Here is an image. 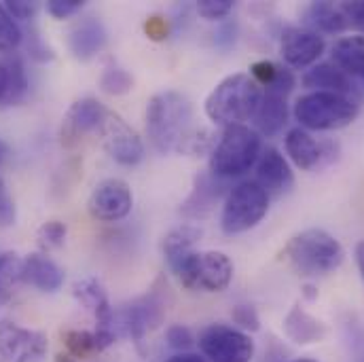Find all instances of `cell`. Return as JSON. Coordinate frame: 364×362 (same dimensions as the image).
<instances>
[{"label": "cell", "instance_id": "cell-1", "mask_svg": "<svg viewBox=\"0 0 364 362\" xmlns=\"http://www.w3.org/2000/svg\"><path fill=\"white\" fill-rule=\"evenodd\" d=\"M195 132L193 104L184 93L166 90L149 100L146 136L157 153H184Z\"/></svg>", "mask_w": 364, "mask_h": 362}, {"label": "cell", "instance_id": "cell-2", "mask_svg": "<svg viewBox=\"0 0 364 362\" xmlns=\"http://www.w3.org/2000/svg\"><path fill=\"white\" fill-rule=\"evenodd\" d=\"M263 100V87L246 73L225 77L205 97V115L223 127L252 121Z\"/></svg>", "mask_w": 364, "mask_h": 362}, {"label": "cell", "instance_id": "cell-3", "mask_svg": "<svg viewBox=\"0 0 364 362\" xmlns=\"http://www.w3.org/2000/svg\"><path fill=\"white\" fill-rule=\"evenodd\" d=\"M282 257L299 275L316 277L339 270L346 259V250L328 231L305 229L288 240Z\"/></svg>", "mask_w": 364, "mask_h": 362}, {"label": "cell", "instance_id": "cell-4", "mask_svg": "<svg viewBox=\"0 0 364 362\" xmlns=\"http://www.w3.org/2000/svg\"><path fill=\"white\" fill-rule=\"evenodd\" d=\"M263 153L261 136L248 125L225 127L218 144L210 153V172L223 181L244 176L257 166Z\"/></svg>", "mask_w": 364, "mask_h": 362}, {"label": "cell", "instance_id": "cell-5", "mask_svg": "<svg viewBox=\"0 0 364 362\" xmlns=\"http://www.w3.org/2000/svg\"><path fill=\"white\" fill-rule=\"evenodd\" d=\"M356 117H358V104L352 97L339 93L311 91L294 102V119L303 129H314V132L343 129L352 125Z\"/></svg>", "mask_w": 364, "mask_h": 362}, {"label": "cell", "instance_id": "cell-6", "mask_svg": "<svg viewBox=\"0 0 364 362\" xmlns=\"http://www.w3.org/2000/svg\"><path fill=\"white\" fill-rule=\"evenodd\" d=\"M269 210V195L257 181L235 184L223 203L220 227L227 235H237L255 229Z\"/></svg>", "mask_w": 364, "mask_h": 362}, {"label": "cell", "instance_id": "cell-7", "mask_svg": "<svg viewBox=\"0 0 364 362\" xmlns=\"http://www.w3.org/2000/svg\"><path fill=\"white\" fill-rule=\"evenodd\" d=\"M174 273L188 290L223 292L233 280V263L225 252L218 250L193 252Z\"/></svg>", "mask_w": 364, "mask_h": 362}, {"label": "cell", "instance_id": "cell-8", "mask_svg": "<svg viewBox=\"0 0 364 362\" xmlns=\"http://www.w3.org/2000/svg\"><path fill=\"white\" fill-rule=\"evenodd\" d=\"M166 288H159V282L138 301L114 312V331L119 337H127L136 344L144 339V335L157 329L166 318Z\"/></svg>", "mask_w": 364, "mask_h": 362}, {"label": "cell", "instance_id": "cell-9", "mask_svg": "<svg viewBox=\"0 0 364 362\" xmlns=\"http://www.w3.org/2000/svg\"><path fill=\"white\" fill-rule=\"evenodd\" d=\"M197 344L203 356L212 362H250L255 356L252 337L227 324H212L203 329Z\"/></svg>", "mask_w": 364, "mask_h": 362}, {"label": "cell", "instance_id": "cell-10", "mask_svg": "<svg viewBox=\"0 0 364 362\" xmlns=\"http://www.w3.org/2000/svg\"><path fill=\"white\" fill-rule=\"evenodd\" d=\"M97 136L106 149V153L121 166H136L144 157V144L140 136L112 110H106Z\"/></svg>", "mask_w": 364, "mask_h": 362}, {"label": "cell", "instance_id": "cell-11", "mask_svg": "<svg viewBox=\"0 0 364 362\" xmlns=\"http://www.w3.org/2000/svg\"><path fill=\"white\" fill-rule=\"evenodd\" d=\"M47 335L15 322H0V362H43L47 358Z\"/></svg>", "mask_w": 364, "mask_h": 362}, {"label": "cell", "instance_id": "cell-12", "mask_svg": "<svg viewBox=\"0 0 364 362\" xmlns=\"http://www.w3.org/2000/svg\"><path fill=\"white\" fill-rule=\"evenodd\" d=\"M134 195L129 184L121 179H106L93 186L87 201L90 214L102 223H117L132 212Z\"/></svg>", "mask_w": 364, "mask_h": 362}, {"label": "cell", "instance_id": "cell-13", "mask_svg": "<svg viewBox=\"0 0 364 362\" xmlns=\"http://www.w3.org/2000/svg\"><path fill=\"white\" fill-rule=\"evenodd\" d=\"M284 144H286V153L292 159V164L305 172H311V170L333 164L337 159V151H339V147L333 142H318L303 127H292L286 134Z\"/></svg>", "mask_w": 364, "mask_h": 362}, {"label": "cell", "instance_id": "cell-14", "mask_svg": "<svg viewBox=\"0 0 364 362\" xmlns=\"http://www.w3.org/2000/svg\"><path fill=\"white\" fill-rule=\"evenodd\" d=\"M106 106L102 102H97L95 97H83L77 100L64 115L62 119V129H60V142L66 149H75L85 134L97 132L104 115H106Z\"/></svg>", "mask_w": 364, "mask_h": 362}, {"label": "cell", "instance_id": "cell-15", "mask_svg": "<svg viewBox=\"0 0 364 362\" xmlns=\"http://www.w3.org/2000/svg\"><path fill=\"white\" fill-rule=\"evenodd\" d=\"M324 36L307 28H288L279 41V53L292 68H307L324 53Z\"/></svg>", "mask_w": 364, "mask_h": 362}, {"label": "cell", "instance_id": "cell-16", "mask_svg": "<svg viewBox=\"0 0 364 362\" xmlns=\"http://www.w3.org/2000/svg\"><path fill=\"white\" fill-rule=\"evenodd\" d=\"M225 182L223 179L214 176L212 172H201L195 176L193 181V188H191V195L182 201V216L186 218H203L208 216L216 201L225 195Z\"/></svg>", "mask_w": 364, "mask_h": 362}, {"label": "cell", "instance_id": "cell-17", "mask_svg": "<svg viewBox=\"0 0 364 362\" xmlns=\"http://www.w3.org/2000/svg\"><path fill=\"white\" fill-rule=\"evenodd\" d=\"M257 182L267 191L269 197H279L288 193L294 184V174L286 161V157L273 149L267 147L263 149L259 161H257Z\"/></svg>", "mask_w": 364, "mask_h": 362}, {"label": "cell", "instance_id": "cell-18", "mask_svg": "<svg viewBox=\"0 0 364 362\" xmlns=\"http://www.w3.org/2000/svg\"><path fill=\"white\" fill-rule=\"evenodd\" d=\"M73 294H75V299L85 309L93 312V316H95V329L114 331V312L110 307L108 294H106V290H104V286H102L100 280H95V277H83V280L75 282Z\"/></svg>", "mask_w": 364, "mask_h": 362}, {"label": "cell", "instance_id": "cell-19", "mask_svg": "<svg viewBox=\"0 0 364 362\" xmlns=\"http://www.w3.org/2000/svg\"><path fill=\"white\" fill-rule=\"evenodd\" d=\"M106 28L100 19L95 17H85L75 23V28L68 34V45L70 51L77 60L87 62L95 58L104 47H106Z\"/></svg>", "mask_w": 364, "mask_h": 362}, {"label": "cell", "instance_id": "cell-20", "mask_svg": "<svg viewBox=\"0 0 364 362\" xmlns=\"http://www.w3.org/2000/svg\"><path fill=\"white\" fill-rule=\"evenodd\" d=\"M21 282L38 288L41 292H55L64 284V272L47 255L34 252V255H28L23 259Z\"/></svg>", "mask_w": 364, "mask_h": 362}, {"label": "cell", "instance_id": "cell-21", "mask_svg": "<svg viewBox=\"0 0 364 362\" xmlns=\"http://www.w3.org/2000/svg\"><path fill=\"white\" fill-rule=\"evenodd\" d=\"M284 335L299 346L318 344L326 337V324L318 318H314L309 312H305L301 305H292L282 322Z\"/></svg>", "mask_w": 364, "mask_h": 362}, {"label": "cell", "instance_id": "cell-22", "mask_svg": "<svg viewBox=\"0 0 364 362\" xmlns=\"http://www.w3.org/2000/svg\"><path fill=\"white\" fill-rule=\"evenodd\" d=\"M255 132L259 136L272 138L284 129L288 123V102L286 95L263 91V100L259 104V110L255 115Z\"/></svg>", "mask_w": 364, "mask_h": 362}, {"label": "cell", "instance_id": "cell-23", "mask_svg": "<svg viewBox=\"0 0 364 362\" xmlns=\"http://www.w3.org/2000/svg\"><path fill=\"white\" fill-rule=\"evenodd\" d=\"M199 238H201V229H197L195 225H181L164 238L161 250H164L166 263L172 272H176L182 263L195 252L193 248L199 242Z\"/></svg>", "mask_w": 364, "mask_h": 362}, {"label": "cell", "instance_id": "cell-24", "mask_svg": "<svg viewBox=\"0 0 364 362\" xmlns=\"http://www.w3.org/2000/svg\"><path fill=\"white\" fill-rule=\"evenodd\" d=\"M303 85L311 91H328L350 97L354 85L346 73H341L335 64H316L303 75Z\"/></svg>", "mask_w": 364, "mask_h": 362}, {"label": "cell", "instance_id": "cell-25", "mask_svg": "<svg viewBox=\"0 0 364 362\" xmlns=\"http://www.w3.org/2000/svg\"><path fill=\"white\" fill-rule=\"evenodd\" d=\"M303 21L307 23V30L314 32H326V34H337L348 30V19L343 15V11L339 9V4L333 2H311L305 6L303 11Z\"/></svg>", "mask_w": 364, "mask_h": 362}, {"label": "cell", "instance_id": "cell-26", "mask_svg": "<svg viewBox=\"0 0 364 362\" xmlns=\"http://www.w3.org/2000/svg\"><path fill=\"white\" fill-rule=\"evenodd\" d=\"M250 77L263 87V91H272V93H279L286 95L294 90V75L292 70H288L282 64H275L272 60H263V62H255L250 66Z\"/></svg>", "mask_w": 364, "mask_h": 362}, {"label": "cell", "instance_id": "cell-27", "mask_svg": "<svg viewBox=\"0 0 364 362\" xmlns=\"http://www.w3.org/2000/svg\"><path fill=\"white\" fill-rule=\"evenodd\" d=\"M333 62L348 77H364V36H343L333 45Z\"/></svg>", "mask_w": 364, "mask_h": 362}, {"label": "cell", "instance_id": "cell-28", "mask_svg": "<svg viewBox=\"0 0 364 362\" xmlns=\"http://www.w3.org/2000/svg\"><path fill=\"white\" fill-rule=\"evenodd\" d=\"M2 64L6 68V91H4V97H2L0 104L13 106V104L21 102L26 97V93H28V87H30L28 75H26L23 62L17 55H13L11 60H6Z\"/></svg>", "mask_w": 364, "mask_h": 362}, {"label": "cell", "instance_id": "cell-29", "mask_svg": "<svg viewBox=\"0 0 364 362\" xmlns=\"http://www.w3.org/2000/svg\"><path fill=\"white\" fill-rule=\"evenodd\" d=\"M21 265L23 259H19L15 252H0V303L9 301L13 286L21 282Z\"/></svg>", "mask_w": 364, "mask_h": 362}, {"label": "cell", "instance_id": "cell-30", "mask_svg": "<svg viewBox=\"0 0 364 362\" xmlns=\"http://www.w3.org/2000/svg\"><path fill=\"white\" fill-rule=\"evenodd\" d=\"M64 344H66V350L73 358H90L93 356L97 350V344H95V337L91 331H66L64 333Z\"/></svg>", "mask_w": 364, "mask_h": 362}, {"label": "cell", "instance_id": "cell-31", "mask_svg": "<svg viewBox=\"0 0 364 362\" xmlns=\"http://www.w3.org/2000/svg\"><path fill=\"white\" fill-rule=\"evenodd\" d=\"M132 85H134L132 75L125 68L117 66V64L106 66L102 77H100V87H102V91L110 93V95H123V93L132 90Z\"/></svg>", "mask_w": 364, "mask_h": 362}, {"label": "cell", "instance_id": "cell-32", "mask_svg": "<svg viewBox=\"0 0 364 362\" xmlns=\"http://www.w3.org/2000/svg\"><path fill=\"white\" fill-rule=\"evenodd\" d=\"M23 34L17 21L6 13L4 4H0V53H11L19 47Z\"/></svg>", "mask_w": 364, "mask_h": 362}, {"label": "cell", "instance_id": "cell-33", "mask_svg": "<svg viewBox=\"0 0 364 362\" xmlns=\"http://www.w3.org/2000/svg\"><path fill=\"white\" fill-rule=\"evenodd\" d=\"M66 233H68V227L62 220H47L36 233L41 250H55V248L64 246Z\"/></svg>", "mask_w": 364, "mask_h": 362}, {"label": "cell", "instance_id": "cell-34", "mask_svg": "<svg viewBox=\"0 0 364 362\" xmlns=\"http://www.w3.org/2000/svg\"><path fill=\"white\" fill-rule=\"evenodd\" d=\"M231 320L235 324V329L244 331V333H257L261 329V318L259 312L252 305H235L231 309Z\"/></svg>", "mask_w": 364, "mask_h": 362}, {"label": "cell", "instance_id": "cell-35", "mask_svg": "<svg viewBox=\"0 0 364 362\" xmlns=\"http://www.w3.org/2000/svg\"><path fill=\"white\" fill-rule=\"evenodd\" d=\"M233 9H235V2H233V0H199V2H197V13H199V17H203V19H208V21L225 19Z\"/></svg>", "mask_w": 364, "mask_h": 362}, {"label": "cell", "instance_id": "cell-36", "mask_svg": "<svg viewBox=\"0 0 364 362\" xmlns=\"http://www.w3.org/2000/svg\"><path fill=\"white\" fill-rule=\"evenodd\" d=\"M166 341L172 350H176L178 354L181 352H188L193 346H195V337L191 333L188 326L184 324H172L168 331H166Z\"/></svg>", "mask_w": 364, "mask_h": 362}, {"label": "cell", "instance_id": "cell-37", "mask_svg": "<svg viewBox=\"0 0 364 362\" xmlns=\"http://www.w3.org/2000/svg\"><path fill=\"white\" fill-rule=\"evenodd\" d=\"M26 49H28V55H30L34 62H41V64L51 62V60L55 58L53 49H51L49 45H45V41L41 38L38 30H30V32H28V36H26Z\"/></svg>", "mask_w": 364, "mask_h": 362}, {"label": "cell", "instance_id": "cell-38", "mask_svg": "<svg viewBox=\"0 0 364 362\" xmlns=\"http://www.w3.org/2000/svg\"><path fill=\"white\" fill-rule=\"evenodd\" d=\"M4 9H6V13H9L13 19L30 21V19L38 13L41 4L34 2V0H6V2H4Z\"/></svg>", "mask_w": 364, "mask_h": 362}, {"label": "cell", "instance_id": "cell-39", "mask_svg": "<svg viewBox=\"0 0 364 362\" xmlns=\"http://www.w3.org/2000/svg\"><path fill=\"white\" fill-rule=\"evenodd\" d=\"M85 6L83 0H47V11L55 19H66Z\"/></svg>", "mask_w": 364, "mask_h": 362}, {"label": "cell", "instance_id": "cell-40", "mask_svg": "<svg viewBox=\"0 0 364 362\" xmlns=\"http://www.w3.org/2000/svg\"><path fill=\"white\" fill-rule=\"evenodd\" d=\"M15 218H17V210H15V203L6 191V184L0 179V227H11L15 225Z\"/></svg>", "mask_w": 364, "mask_h": 362}, {"label": "cell", "instance_id": "cell-41", "mask_svg": "<svg viewBox=\"0 0 364 362\" xmlns=\"http://www.w3.org/2000/svg\"><path fill=\"white\" fill-rule=\"evenodd\" d=\"M144 32L151 41L159 43V41H166L168 34H170V26H168V19L161 17V15H151L146 21H144Z\"/></svg>", "mask_w": 364, "mask_h": 362}, {"label": "cell", "instance_id": "cell-42", "mask_svg": "<svg viewBox=\"0 0 364 362\" xmlns=\"http://www.w3.org/2000/svg\"><path fill=\"white\" fill-rule=\"evenodd\" d=\"M339 9L343 11V15L348 19V26L358 28L364 36V0H358V2H341Z\"/></svg>", "mask_w": 364, "mask_h": 362}, {"label": "cell", "instance_id": "cell-43", "mask_svg": "<svg viewBox=\"0 0 364 362\" xmlns=\"http://www.w3.org/2000/svg\"><path fill=\"white\" fill-rule=\"evenodd\" d=\"M235 34H237V26H235L233 21H225V23L216 30V34H214L216 47H218V49H229V47H233V45H235Z\"/></svg>", "mask_w": 364, "mask_h": 362}, {"label": "cell", "instance_id": "cell-44", "mask_svg": "<svg viewBox=\"0 0 364 362\" xmlns=\"http://www.w3.org/2000/svg\"><path fill=\"white\" fill-rule=\"evenodd\" d=\"M166 362H205L199 354H193V352H181V354H174L170 356Z\"/></svg>", "mask_w": 364, "mask_h": 362}, {"label": "cell", "instance_id": "cell-45", "mask_svg": "<svg viewBox=\"0 0 364 362\" xmlns=\"http://www.w3.org/2000/svg\"><path fill=\"white\" fill-rule=\"evenodd\" d=\"M356 265H358V272L364 280V242L356 244Z\"/></svg>", "mask_w": 364, "mask_h": 362}, {"label": "cell", "instance_id": "cell-46", "mask_svg": "<svg viewBox=\"0 0 364 362\" xmlns=\"http://www.w3.org/2000/svg\"><path fill=\"white\" fill-rule=\"evenodd\" d=\"M4 91H6V68H4V64L0 62V102H2V97H4Z\"/></svg>", "mask_w": 364, "mask_h": 362}, {"label": "cell", "instance_id": "cell-47", "mask_svg": "<svg viewBox=\"0 0 364 362\" xmlns=\"http://www.w3.org/2000/svg\"><path fill=\"white\" fill-rule=\"evenodd\" d=\"M55 362H79L77 358H73L70 354H58L55 356Z\"/></svg>", "mask_w": 364, "mask_h": 362}, {"label": "cell", "instance_id": "cell-48", "mask_svg": "<svg viewBox=\"0 0 364 362\" xmlns=\"http://www.w3.org/2000/svg\"><path fill=\"white\" fill-rule=\"evenodd\" d=\"M305 297H309V299H316V297H318L316 288H314V286H305Z\"/></svg>", "mask_w": 364, "mask_h": 362}, {"label": "cell", "instance_id": "cell-49", "mask_svg": "<svg viewBox=\"0 0 364 362\" xmlns=\"http://www.w3.org/2000/svg\"><path fill=\"white\" fill-rule=\"evenodd\" d=\"M292 362H318V361H314V358H296V361H292Z\"/></svg>", "mask_w": 364, "mask_h": 362}, {"label": "cell", "instance_id": "cell-50", "mask_svg": "<svg viewBox=\"0 0 364 362\" xmlns=\"http://www.w3.org/2000/svg\"><path fill=\"white\" fill-rule=\"evenodd\" d=\"M0 159H2V147H0Z\"/></svg>", "mask_w": 364, "mask_h": 362}, {"label": "cell", "instance_id": "cell-51", "mask_svg": "<svg viewBox=\"0 0 364 362\" xmlns=\"http://www.w3.org/2000/svg\"><path fill=\"white\" fill-rule=\"evenodd\" d=\"M363 79H364V77H363Z\"/></svg>", "mask_w": 364, "mask_h": 362}]
</instances>
